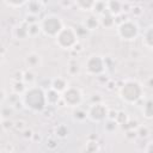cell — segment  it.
I'll use <instances>...</instances> for the list:
<instances>
[{"label": "cell", "mask_w": 153, "mask_h": 153, "mask_svg": "<svg viewBox=\"0 0 153 153\" xmlns=\"http://www.w3.org/2000/svg\"><path fill=\"white\" fill-rule=\"evenodd\" d=\"M22 103L26 109L42 111L47 106L45 91L38 86H30L22 93Z\"/></svg>", "instance_id": "1"}, {"label": "cell", "mask_w": 153, "mask_h": 153, "mask_svg": "<svg viewBox=\"0 0 153 153\" xmlns=\"http://www.w3.org/2000/svg\"><path fill=\"white\" fill-rule=\"evenodd\" d=\"M118 93H120L121 99L124 103L135 104L141 99V97L143 94V88L140 82H137L136 80L129 79L123 82V85L120 87Z\"/></svg>", "instance_id": "2"}, {"label": "cell", "mask_w": 153, "mask_h": 153, "mask_svg": "<svg viewBox=\"0 0 153 153\" xmlns=\"http://www.w3.org/2000/svg\"><path fill=\"white\" fill-rule=\"evenodd\" d=\"M54 38L56 45H59L61 49L69 50V49H74V47L78 44L79 36L75 29L71 26H63Z\"/></svg>", "instance_id": "3"}, {"label": "cell", "mask_w": 153, "mask_h": 153, "mask_svg": "<svg viewBox=\"0 0 153 153\" xmlns=\"http://www.w3.org/2000/svg\"><path fill=\"white\" fill-rule=\"evenodd\" d=\"M39 26H41V31L44 35H47L49 37H55L57 35V32L65 25H63L62 19L59 16H56V14H48V16H45L41 20Z\"/></svg>", "instance_id": "4"}, {"label": "cell", "mask_w": 153, "mask_h": 153, "mask_svg": "<svg viewBox=\"0 0 153 153\" xmlns=\"http://www.w3.org/2000/svg\"><path fill=\"white\" fill-rule=\"evenodd\" d=\"M117 35L123 41H134L139 36V26L134 20L127 19L117 26Z\"/></svg>", "instance_id": "5"}, {"label": "cell", "mask_w": 153, "mask_h": 153, "mask_svg": "<svg viewBox=\"0 0 153 153\" xmlns=\"http://www.w3.org/2000/svg\"><path fill=\"white\" fill-rule=\"evenodd\" d=\"M85 71L92 75L102 74L105 71V61L99 55H92L85 61Z\"/></svg>", "instance_id": "6"}, {"label": "cell", "mask_w": 153, "mask_h": 153, "mask_svg": "<svg viewBox=\"0 0 153 153\" xmlns=\"http://www.w3.org/2000/svg\"><path fill=\"white\" fill-rule=\"evenodd\" d=\"M61 98L63 99L65 104H67L68 106H72V108H78L80 105V103L82 102V94H81V91L76 87H67L63 92H62V96Z\"/></svg>", "instance_id": "7"}, {"label": "cell", "mask_w": 153, "mask_h": 153, "mask_svg": "<svg viewBox=\"0 0 153 153\" xmlns=\"http://www.w3.org/2000/svg\"><path fill=\"white\" fill-rule=\"evenodd\" d=\"M86 115H87V118H90L93 122H102L108 117L109 110L104 104L96 103L88 108V110L86 111Z\"/></svg>", "instance_id": "8"}, {"label": "cell", "mask_w": 153, "mask_h": 153, "mask_svg": "<svg viewBox=\"0 0 153 153\" xmlns=\"http://www.w3.org/2000/svg\"><path fill=\"white\" fill-rule=\"evenodd\" d=\"M25 63L29 69H32V68H38L42 63V57L39 54L35 53V51H31L26 55L25 57Z\"/></svg>", "instance_id": "9"}, {"label": "cell", "mask_w": 153, "mask_h": 153, "mask_svg": "<svg viewBox=\"0 0 153 153\" xmlns=\"http://www.w3.org/2000/svg\"><path fill=\"white\" fill-rule=\"evenodd\" d=\"M105 2H106V11L109 13H111L114 17L118 16L122 12L123 5H122V2L120 0H108Z\"/></svg>", "instance_id": "10"}, {"label": "cell", "mask_w": 153, "mask_h": 153, "mask_svg": "<svg viewBox=\"0 0 153 153\" xmlns=\"http://www.w3.org/2000/svg\"><path fill=\"white\" fill-rule=\"evenodd\" d=\"M99 25H100L99 18H98V16H96V14H90L87 18H85V20H84V23H82V26H84L87 31H93V30H96Z\"/></svg>", "instance_id": "11"}, {"label": "cell", "mask_w": 153, "mask_h": 153, "mask_svg": "<svg viewBox=\"0 0 153 153\" xmlns=\"http://www.w3.org/2000/svg\"><path fill=\"white\" fill-rule=\"evenodd\" d=\"M51 88H54L55 91H57L59 93H62L67 87H68V82L66 79L63 78H55L51 82Z\"/></svg>", "instance_id": "12"}, {"label": "cell", "mask_w": 153, "mask_h": 153, "mask_svg": "<svg viewBox=\"0 0 153 153\" xmlns=\"http://www.w3.org/2000/svg\"><path fill=\"white\" fill-rule=\"evenodd\" d=\"M61 98V93H59L57 91H55L54 88H49L48 91H45V99H47V104L54 105L56 104Z\"/></svg>", "instance_id": "13"}, {"label": "cell", "mask_w": 153, "mask_h": 153, "mask_svg": "<svg viewBox=\"0 0 153 153\" xmlns=\"http://www.w3.org/2000/svg\"><path fill=\"white\" fill-rule=\"evenodd\" d=\"M153 35H152V26H148L142 35V44L147 48V49H152V43H153Z\"/></svg>", "instance_id": "14"}, {"label": "cell", "mask_w": 153, "mask_h": 153, "mask_svg": "<svg viewBox=\"0 0 153 153\" xmlns=\"http://www.w3.org/2000/svg\"><path fill=\"white\" fill-rule=\"evenodd\" d=\"M92 11L94 12L93 14L96 16H100L103 14L105 11H106V2L103 1V0H96L93 7H92Z\"/></svg>", "instance_id": "15"}, {"label": "cell", "mask_w": 153, "mask_h": 153, "mask_svg": "<svg viewBox=\"0 0 153 153\" xmlns=\"http://www.w3.org/2000/svg\"><path fill=\"white\" fill-rule=\"evenodd\" d=\"M75 1L81 11H92V7L96 2V0H75Z\"/></svg>", "instance_id": "16"}, {"label": "cell", "mask_w": 153, "mask_h": 153, "mask_svg": "<svg viewBox=\"0 0 153 153\" xmlns=\"http://www.w3.org/2000/svg\"><path fill=\"white\" fill-rule=\"evenodd\" d=\"M41 32V26H39V23L35 22V23H31L29 26H27V36H36Z\"/></svg>", "instance_id": "17"}, {"label": "cell", "mask_w": 153, "mask_h": 153, "mask_svg": "<svg viewBox=\"0 0 153 153\" xmlns=\"http://www.w3.org/2000/svg\"><path fill=\"white\" fill-rule=\"evenodd\" d=\"M142 114H143V116H145L147 120H151V118H152L153 112H152V100H151V99H148V100L146 102V104L143 105Z\"/></svg>", "instance_id": "18"}, {"label": "cell", "mask_w": 153, "mask_h": 153, "mask_svg": "<svg viewBox=\"0 0 153 153\" xmlns=\"http://www.w3.org/2000/svg\"><path fill=\"white\" fill-rule=\"evenodd\" d=\"M27 8H29V12L31 14H33V16H36L41 11V6H39V2L38 1H31V2H29Z\"/></svg>", "instance_id": "19"}, {"label": "cell", "mask_w": 153, "mask_h": 153, "mask_svg": "<svg viewBox=\"0 0 153 153\" xmlns=\"http://www.w3.org/2000/svg\"><path fill=\"white\" fill-rule=\"evenodd\" d=\"M4 1L6 2V5H7V6H11V7L17 8V7L23 6L27 0H4Z\"/></svg>", "instance_id": "20"}, {"label": "cell", "mask_w": 153, "mask_h": 153, "mask_svg": "<svg viewBox=\"0 0 153 153\" xmlns=\"http://www.w3.org/2000/svg\"><path fill=\"white\" fill-rule=\"evenodd\" d=\"M14 32H18L16 35L17 38H24L27 36V27H24V26H18L14 29Z\"/></svg>", "instance_id": "21"}, {"label": "cell", "mask_w": 153, "mask_h": 153, "mask_svg": "<svg viewBox=\"0 0 153 153\" xmlns=\"http://www.w3.org/2000/svg\"><path fill=\"white\" fill-rule=\"evenodd\" d=\"M6 98V94H5V92H4V90L2 88H0V103L4 100Z\"/></svg>", "instance_id": "22"}, {"label": "cell", "mask_w": 153, "mask_h": 153, "mask_svg": "<svg viewBox=\"0 0 153 153\" xmlns=\"http://www.w3.org/2000/svg\"><path fill=\"white\" fill-rule=\"evenodd\" d=\"M0 123H1V114H0Z\"/></svg>", "instance_id": "23"}]
</instances>
